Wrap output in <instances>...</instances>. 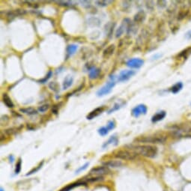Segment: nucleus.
Listing matches in <instances>:
<instances>
[{"label": "nucleus", "mask_w": 191, "mask_h": 191, "mask_svg": "<svg viewBox=\"0 0 191 191\" xmlns=\"http://www.w3.org/2000/svg\"><path fill=\"white\" fill-rule=\"evenodd\" d=\"M115 46L114 44H110L109 46H108L103 52V57L104 59H108L109 57H110L115 52Z\"/></svg>", "instance_id": "nucleus-10"}, {"label": "nucleus", "mask_w": 191, "mask_h": 191, "mask_svg": "<svg viewBox=\"0 0 191 191\" xmlns=\"http://www.w3.org/2000/svg\"><path fill=\"white\" fill-rule=\"evenodd\" d=\"M146 18V14H145V11H139V12H137V14L134 16V22L135 23H142L144 22V20Z\"/></svg>", "instance_id": "nucleus-12"}, {"label": "nucleus", "mask_w": 191, "mask_h": 191, "mask_svg": "<svg viewBox=\"0 0 191 191\" xmlns=\"http://www.w3.org/2000/svg\"><path fill=\"white\" fill-rule=\"evenodd\" d=\"M49 108V107L48 104H44V105H42V106H41V107H38V111L41 112H46V111H47Z\"/></svg>", "instance_id": "nucleus-36"}, {"label": "nucleus", "mask_w": 191, "mask_h": 191, "mask_svg": "<svg viewBox=\"0 0 191 191\" xmlns=\"http://www.w3.org/2000/svg\"><path fill=\"white\" fill-rule=\"evenodd\" d=\"M0 190H1V191H4L3 188H2V187H1V189H0Z\"/></svg>", "instance_id": "nucleus-43"}, {"label": "nucleus", "mask_w": 191, "mask_h": 191, "mask_svg": "<svg viewBox=\"0 0 191 191\" xmlns=\"http://www.w3.org/2000/svg\"><path fill=\"white\" fill-rule=\"evenodd\" d=\"M20 111L23 113L26 114V115H36L38 112H37L36 109H35L34 108H31V107H28V108H24V109H20Z\"/></svg>", "instance_id": "nucleus-20"}, {"label": "nucleus", "mask_w": 191, "mask_h": 191, "mask_svg": "<svg viewBox=\"0 0 191 191\" xmlns=\"http://www.w3.org/2000/svg\"><path fill=\"white\" fill-rule=\"evenodd\" d=\"M21 165H22L21 159H19L18 162H17L16 164V167H15V174H16V175L19 174L20 170H21Z\"/></svg>", "instance_id": "nucleus-31"}, {"label": "nucleus", "mask_w": 191, "mask_h": 191, "mask_svg": "<svg viewBox=\"0 0 191 191\" xmlns=\"http://www.w3.org/2000/svg\"><path fill=\"white\" fill-rule=\"evenodd\" d=\"M109 130L107 129V127H101V128H99L98 130H97L98 134L101 136H102V137H104V136L107 135L108 133H109Z\"/></svg>", "instance_id": "nucleus-27"}, {"label": "nucleus", "mask_w": 191, "mask_h": 191, "mask_svg": "<svg viewBox=\"0 0 191 191\" xmlns=\"http://www.w3.org/2000/svg\"><path fill=\"white\" fill-rule=\"evenodd\" d=\"M122 3H123L122 6L124 7L123 10L124 11L129 9V8L130 7V4H131V2H129V1H124V2H122Z\"/></svg>", "instance_id": "nucleus-39"}, {"label": "nucleus", "mask_w": 191, "mask_h": 191, "mask_svg": "<svg viewBox=\"0 0 191 191\" xmlns=\"http://www.w3.org/2000/svg\"><path fill=\"white\" fill-rule=\"evenodd\" d=\"M73 81H74V79H73V77L71 76L68 75V76L66 77L65 79H64V82H63V89L66 90V89H68L69 87H71V85L73 84Z\"/></svg>", "instance_id": "nucleus-16"}, {"label": "nucleus", "mask_w": 191, "mask_h": 191, "mask_svg": "<svg viewBox=\"0 0 191 191\" xmlns=\"http://www.w3.org/2000/svg\"><path fill=\"white\" fill-rule=\"evenodd\" d=\"M89 163H85V164L83 165V166H82V167H81L80 168H79V169H78L77 170L76 172H77V173H79V172L84 171L85 170H86V169H87V167H89Z\"/></svg>", "instance_id": "nucleus-40"}, {"label": "nucleus", "mask_w": 191, "mask_h": 191, "mask_svg": "<svg viewBox=\"0 0 191 191\" xmlns=\"http://www.w3.org/2000/svg\"><path fill=\"white\" fill-rule=\"evenodd\" d=\"M167 115V112L165 111H160V112H157L155 115H154L152 118V122L153 123H156V122H158L160 121L163 120Z\"/></svg>", "instance_id": "nucleus-11"}, {"label": "nucleus", "mask_w": 191, "mask_h": 191, "mask_svg": "<svg viewBox=\"0 0 191 191\" xmlns=\"http://www.w3.org/2000/svg\"><path fill=\"white\" fill-rule=\"evenodd\" d=\"M144 64V61L139 58H134L128 60L126 63L127 67L131 68H141Z\"/></svg>", "instance_id": "nucleus-8"}, {"label": "nucleus", "mask_w": 191, "mask_h": 191, "mask_svg": "<svg viewBox=\"0 0 191 191\" xmlns=\"http://www.w3.org/2000/svg\"><path fill=\"white\" fill-rule=\"evenodd\" d=\"M107 127L109 130H113V129L115 127V122H114V121H109V122H108V123H107Z\"/></svg>", "instance_id": "nucleus-35"}, {"label": "nucleus", "mask_w": 191, "mask_h": 191, "mask_svg": "<svg viewBox=\"0 0 191 191\" xmlns=\"http://www.w3.org/2000/svg\"><path fill=\"white\" fill-rule=\"evenodd\" d=\"M188 12H189V10L187 9V8H182V9H181L178 14V17H177L178 20H182L183 19H185L187 15Z\"/></svg>", "instance_id": "nucleus-21"}, {"label": "nucleus", "mask_w": 191, "mask_h": 191, "mask_svg": "<svg viewBox=\"0 0 191 191\" xmlns=\"http://www.w3.org/2000/svg\"><path fill=\"white\" fill-rule=\"evenodd\" d=\"M137 154L134 152L128 150H121L115 154V157L116 158L124 160H134L137 158Z\"/></svg>", "instance_id": "nucleus-3"}, {"label": "nucleus", "mask_w": 191, "mask_h": 191, "mask_svg": "<svg viewBox=\"0 0 191 191\" xmlns=\"http://www.w3.org/2000/svg\"><path fill=\"white\" fill-rule=\"evenodd\" d=\"M122 105H123V104H119V103H116V104H115V105H114L113 107H112V109H109V112H108V113L111 114L112 112H115V111L118 110V109H119L121 108V107H122Z\"/></svg>", "instance_id": "nucleus-30"}, {"label": "nucleus", "mask_w": 191, "mask_h": 191, "mask_svg": "<svg viewBox=\"0 0 191 191\" xmlns=\"http://www.w3.org/2000/svg\"><path fill=\"white\" fill-rule=\"evenodd\" d=\"M136 72L134 71H131V70H124V71H121L120 74L118 77V81L119 82H124V81L128 80L129 79L134 76Z\"/></svg>", "instance_id": "nucleus-7"}, {"label": "nucleus", "mask_w": 191, "mask_h": 191, "mask_svg": "<svg viewBox=\"0 0 191 191\" xmlns=\"http://www.w3.org/2000/svg\"><path fill=\"white\" fill-rule=\"evenodd\" d=\"M104 165L105 167L110 168H119L122 166V162L120 160H109L104 163Z\"/></svg>", "instance_id": "nucleus-13"}, {"label": "nucleus", "mask_w": 191, "mask_h": 191, "mask_svg": "<svg viewBox=\"0 0 191 191\" xmlns=\"http://www.w3.org/2000/svg\"><path fill=\"white\" fill-rule=\"evenodd\" d=\"M79 3L81 4L83 8H88L91 6V2L90 1H79Z\"/></svg>", "instance_id": "nucleus-37"}, {"label": "nucleus", "mask_w": 191, "mask_h": 191, "mask_svg": "<svg viewBox=\"0 0 191 191\" xmlns=\"http://www.w3.org/2000/svg\"><path fill=\"white\" fill-rule=\"evenodd\" d=\"M77 49V46L76 44H70L67 47V53H68V56H71L75 53Z\"/></svg>", "instance_id": "nucleus-22"}, {"label": "nucleus", "mask_w": 191, "mask_h": 191, "mask_svg": "<svg viewBox=\"0 0 191 191\" xmlns=\"http://www.w3.org/2000/svg\"><path fill=\"white\" fill-rule=\"evenodd\" d=\"M15 129L14 128H10V129H8V130H5V133H6L8 135H11V134H14L15 132H16V130H14Z\"/></svg>", "instance_id": "nucleus-41"}, {"label": "nucleus", "mask_w": 191, "mask_h": 191, "mask_svg": "<svg viewBox=\"0 0 191 191\" xmlns=\"http://www.w3.org/2000/svg\"><path fill=\"white\" fill-rule=\"evenodd\" d=\"M9 158H10V162H11V163H13L14 160V157L13 155H11V156L9 157Z\"/></svg>", "instance_id": "nucleus-42"}, {"label": "nucleus", "mask_w": 191, "mask_h": 191, "mask_svg": "<svg viewBox=\"0 0 191 191\" xmlns=\"http://www.w3.org/2000/svg\"><path fill=\"white\" fill-rule=\"evenodd\" d=\"M190 54H191V47L187 48V49H185V50H183L182 52H181V53L178 55V56H179V57L186 58L187 56H189Z\"/></svg>", "instance_id": "nucleus-26"}, {"label": "nucleus", "mask_w": 191, "mask_h": 191, "mask_svg": "<svg viewBox=\"0 0 191 191\" xmlns=\"http://www.w3.org/2000/svg\"><path fill=\"white\" fill-rule=\"evenodd\" d=\"M101 73V70L97 68H92L89 69V78L92 79H96L99 76V74Z\"/></svg>", "instance_id": "nucleus-17"}, {"label": "nucleus", "mask_w": 191, "mask_h": 191, "mask_svg": "<svg viewBox=\"0 0 191 191\" xmlns=\"http://www.w3.org/2000/svg\"><path fill=\"white\" fill-rule=\"evenodd\" d=\"M2 101H3L4 104L6 105V107H8V108H13L14 107V103L12 102L11 99L7 94H4L2 96Z\"/></svg>", "instance_id": "nucleus-18"}, {"label": "nucleus", "mask_w": 191, "mask_h": 191, "mask_svg": "<svg viewBox=\"0 0 191 191\" xmlns=\"http://www.w3.org/2000/svg\"><path fill=\"white\" fill-rule=\"evenodd\" d=\"M26 13V11L25 10H23V9H16V10L8 11V13H7L6 16L8 19L12 20V19H14V17H16V16H21V15L25 14Z\"/></svg>", "instance_id": "nucleus-9"}, {"label": "nucleus", "mask_w": 191, "mask_h": 191, "mask_svg": "<svg viewBox=\"0 0 191 191\" xmlns=\"http://www.w3.org/2000/svg\"><path fill=\"white\" fill-rule=\"evenodd\" d=\"M167 140V137L163 135H150L141 136L135 139V142L141 143H163Z\"/></svg>", "instance_id": "nucleus-2"}, {"label": "nucleus", "mask_w": 191, "mask_h": 191, "mask_svg": "<svg viewBox=\"0 0 191 191\" xmlns=\"http://www.w3.org/2000/svg\"><path fill=\"white\" fill-rule=\"evenodd\" d=\"M130 149L132 152H134L137 155H142L148 158H153L156 157L157 154V148L150 145H135V146L130 147Z\"/></svg>", "instance_id": "nucleus-1"}, {"label": "nucleus", "mask_w": 191, "mask_h": 191, "mask_svg": "<svg viewBox=\"0 0 191 191\" xmlns=\"http://www.w3.org/2000/svg\"><path fill=\"white\" fill-rule=\"evenodd\" d=\"M56 2L62 6L68 7L73 5V2H70V1H56Z\"/></svg>", "instance_id": "nucleus-29"}, {"label": "nucleus", "mask_w": 191, "mask_h": 191, "mask_svg": "<svg viewBox=\"0 0 191 191\" xmlns=\"http://www.w3.org/2000/svg\"><path fill=\"white\" fill-rule=\"evenodd\" d=\"M126 29H127V19H124L123 20L122 24L117 29V30L115 31V37L116 38H119L120 36H122V34L124 32V30Z\"/></svg>", "instance_id": "nucleus-14"}, {"label": "nucleus", "mask_w": 191, "mask_h": 191, "mask_svg": "<svg viewBox=\"0 0 191 191\" xmlns=\"http://www.w3.org/2000/svg\"><path fill=\"white\" fill-rule=\"evenodd\" d=\"M111 2H112V1H95V3L97 4V5H99V6H101V7H105L107 6V5L109 3H111Z\"/></svg>", "instance_id": "nucleus-34"}, {"label": "nucleus", "mask_w": 191, "mask_h": 191, "mask_svg": "<svg viewBox=\"0 0 191 191\" xmlns=\"http://www.w3.org/2000/svg\"><path fill=\"white\" fill-rule=\"evenodd\" d=\"M104 180V178L102 176H97V177H92V178H88L87 181L89 182H97V181H103Z\"/></svg>", "instance_id": "nucleus-33"}, {"label": "nucleus", "mask_w": 191, "mask_h": 191, "mask_svg": "<svg viewBox=\"0 0 191 191\" xmlns=\"http://www.w3.org/2000/svg\"><path fill=\"white\" fill-rule=\"evenodd\" d=\"M49 88L51 89V90H53V92H59V85L55 82H50L49 84Z\"/></svg>", "instance_id": "nucleus-28"}, {"label": "nucleus", "mask_w": 191, "mask_h": 191, "mask_svg": "<svg viewBox=\"0 0 191 191\" xmlns=\"http://www.w3.org/2000/svg\"><path fill=\"white\" fill-rule=\"evenodd\" d=\"M148 110L145 104H139V105L137 106L132 109V115L134 116L135 118L139 117L141 115H145Z\"/></svg>", "instance_id": "nucleus-6"}, {"label": "nucleus", "mask_w": 191, "mask_h": 191, "mask_svg": "<svg viewBox=\"0 0 191 191\" xmlns=\"http://www.w3.org/2000/svg\"><path fill=\"white\" fill-rule=\"evenodd\" d=\"M84 185V183H83V182H77V183L71 184V185H68V186L65 187L64 188L62 189L60 191H70L71 189H73V188L75 187L80 186V185Z\"/></svg>", "instance_id": "nucleus-24"}, {"label": "nucleus", "mask_w": 191, "mask_h": 191, "mask_svg": "<svg viewBox=\"0 0 191 191\" xmlns=\"http://www.w3.org/2000/svg\"><path fill=\"white\" fill-rule=\"evenodd\" d=\"M109 172V170L108 167L103 166V167H95V168H93L92 170H91L89 175H93L94 177L102 176V175L107 174Z\"/></svg>", "instance_id": "nucleus-5"}, {"label": "nucleus", "mask_w": 191, "mask_h": 191, "mask_svg": "<svg viewBox=\"0 0 191 191\" xmlns=\"http://www.w3.org/2000/svg\"><path fill=\"white\" fill-rule=\"evenodd\" d=\"M117 142H118L117 137H115V136H112V137L109 139V140L104 143V145H103V148H105V147L108 146V145H110V144H115V145H117Z\"/></svg>", "instance_id": "nucleus-23"}, {"label": "nucleus", "mask_w": 191, "mask_h": 191, "mask_svg": "<svg viewBox=\"0 0 191 191\" xmlns=\"http://www.w3.org/2000/svg\"><path fill=\"white\" fill-rule=\"evenodd\" d=\"M89 24L92 26H98L101 24V21L96 17H92L89 20Z\"/></svg>", "instance_id": "nucleus-25"}, {"label": "nucleus", "mask_w": 191, "mask_h": 191, "mask_svg": "<svg viewBox=\"0 0 191 191\" xmlns=\"http://www.w3.org/2000/svg\"><path fill=\"white\" fill-rule=\"evenodd\" d=\"M104 107H98V108H96L94 110H93L92 112H91L90 113L87 115V119L91 120V119H94V117H97V115H100V114L104 111Z\"/></svg>", "instance_id": "nucleus-15"}, {"label": "nucleus", "mask_w": 191, "mask_h": 191, "mask_svg": "<svg viewBox=\"0 0 191 191\" xmlns=\"http://www.w3.org/2000/svg\"><path fill=\"white\" fill-rule=\"evenodd\" d=\"M43 163H44V162H42V163H40L39 166H38V167H37V168L34 169V170H31V171H30L29 173H27L26 175H31V174H33V173L36 172L37 171H38V170H39L41 168V167H42V165H43Z\"/></svg>", "instance_id": "nucleus-38"}, {"label": "nucleus", "mask_w": 191, "mask_h": 191, "mask_svg": "<svg viewBox=\"0 0 191 191\" xmlns=\"http://www.w3.org/2000/svg\"><path fill=\"white\" fill-rule=\"evenodd\" d=\"M52 75H53V72H52L51 71H49V72L47 73V74L46 75V77H45L44 78V79L39 80V82H41V83H45V82H46V81H47L48 79H49V78L51 77Z\"/></svg>", "instance_id": "nucleus-32"}, {"label": "nucleus", "mask_w": 191, "mask_h": 191, "mask_svg": "<svg viewBox=\"0 0 191 191\" xmlns=\"http://www.w3.org/2000/svg\"><path fill=\"white\" fill-rule=\"evenodd\" d=\"M115 86V82L114 80H111L109 81V82H107V84L104 85L103 87H101V89L97 91V97H103V96L109 94Z\"/></svg>", "instance_id": "nucleus-4"}, {"label": "nucleus", "mask_w": 191, "mask_h": 191, "mask_svg": "<svg viewBox=\"0 0 191 191\" xmlns=\"http://www.w3.org/2000/svg\"><path fill=\"white\" fill-rule=\"evenodd\" d=\"M182 88H183V83L181 82H178L177 83H175L174 86H172L170 91H171V92L173 93V94H177V93L179 92L182 89Z\"/></svg>", "instance_id": "nucleus-19"}]
</instances>
